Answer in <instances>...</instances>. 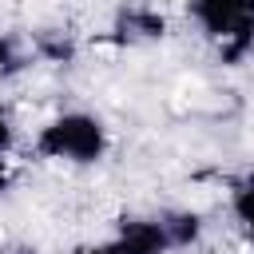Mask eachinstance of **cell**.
<instances>
[{
	"mask_svg": "<svg viewBox=\"0 0 254 254\" xmlns=\"http://www.w3.org/2000/svg\"><path fill=\"white\" fill-rule=\"evenodd\" d=\"M230 214H234V222L242 226L246 242L254 246V171L234 183V190H230Z\"/></svg>",
	"mask_w": 254,
	"mask_h": 254,
	"instance_id": "4",
	"label": "cell"
},
{
	"mask_svg": "<svg viewBox=\"0 0 254 254\" xmlns=\"http://www.w3.org/2000/svg\"><path fill=\"white\" fill-rule=\"evenodd\" d=\"M75 254H127L115 238H103V242H95V246H83V250H75Z\"/></svg>",
	"mask_w": 254,
	"mask_h": 254,
	"instance_id": "6",
	"label": "cell"
},
{
	"mask_svg": "<svg viewBox=\"0 0 254 254\" xmlns=\"http://www.w3.org/2000/svg\"><path fill=\"white\" fill-rule=\"evenodd\" d=\"M12 151H16V123H12L8 103L0 99V155H4V159H12Z\"/></svg>",
	"mask_w": 254,
	"mask_h": 254,
	"instance_id": "5",
	"label": "cell"
},
{
	"mask_svg": "<svg viewBox=\"0 0 254 254\" xmlns=\"http://www.w3.org/2000/svg\"><path fill=\"white\" fill-rule=\"evenodd\" d=\"M190 24L214 44L222 64H242L254 52V0H183Z\"/></svg>",
	"mask_w": 254,
	"mask_h": 254,
	"instance_id": "2",
	"label": "cell"
},
{
	"mask_svg": "<svg viewBox=\"0 0 254 254\" xmlns=\"http://www.w3.org/2000/svg\"><path fill=\"white\" fill-rule=\"evenodd\" d=\"M12 183H16V171H12V159H4V155H0V194H4V190H12Z\"/></svg>",
	"mask_w": 254,
	"mask_h": 254,
	"instance_id": "7",
	"label": "cell"
},
{
	"mask_svg": "<svg viewBox=\"0 0 254 254\" xmlns=\"http://www.w3.org/2000/svg\"><path fill=\"white\" fill-rule=\"evenodd\" d=\"M32 151L48 163H64V167H99L111 151V131L95 111H60L52 115L36 135H32Z\"/></svg>",
	"mask_w": 254,
	"mask_h": 254,
	"instance_id": "1",
	"label": "cell"
},
{
	"mask_svg": "<svg viewBox=\"0 0 254 254\" xmlns=\"http://www.w3.org/2000/svg\"><path fill=\"white\" fill-rule=\"evenodd\" d=\"M111 32H115V40H119V44H147V40H163V32H167V16H163V12H155V8H147V4H127V8H119V16H115Z\"/></svg>",
	"mask_w": 254,
	"mask_h": 254,
	"instance_id": "3",
	"label": "cell"
}]
</instances>
